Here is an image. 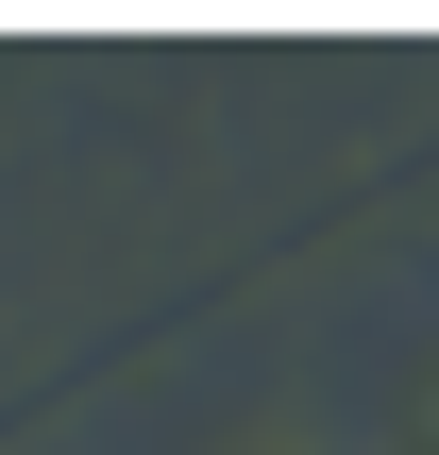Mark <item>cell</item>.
Here are the masks:
<instances>
[]
</instances>
